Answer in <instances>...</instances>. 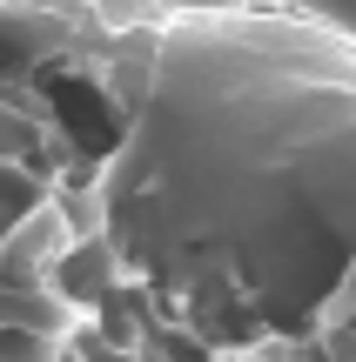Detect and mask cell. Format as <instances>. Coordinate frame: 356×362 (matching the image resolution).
<instances>
[{"label":"cell","mask_w":356,"mask_h":362,"mask_svg":"<svg viewBox=\"0 0 356 362\" xmlns=\"http://www.w3.org/2000/svg\"><path fill=\"white\" fill-rule=\"evenodd\" d=\"M309 13H323V21H336L343 34H356V0H303Z\"/></svg>","instance_id":"7a4b0ae2"},{"label":"cell","mask_w":356,"mask_h":362,"mask_svg":"<svg viewBox=\"0 0 356 362\" xmlns=\"http://www.w3.org/2000/svg\"><path fill=\"white\" fill-rule=\"evenodd\" d=\"M309 13V7H303ZM101 248L188 329L356 315V54L336 21L188 7L155 34L101 175Z\"/></svg>","instance_id":"6da1fadb"}]
</instances>
